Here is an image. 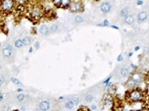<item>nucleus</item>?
I'll return each mask as SVG.
<instances>
[{
    "label": "nucleus",
    "mask_w": 149,
    "mask_h": 111,
    "mask_svg": "<svg viewBox=\"0 0 149 111\" xmlns=\"http://www.w3.org/2000/svg\"><path fill=\"white\" fill-rule=\"evenodd\" d=\"M111 80H112V75H109L108 77H107V78L105 79V80L102 81V84H104V85L108 84V83H110Z\"/></svg>",
    "instance_id": "nucleus-26"
},
{
    "label": "nucleus",
    "mask_w": 149,
    "mask_h": 111,
    "mask_svg": "<svg viewBox=\"0 0 149 111\" xmlns=\"http://www.w3.org/2000/svg\"><path fill=\"white\" fill-rule=\"evenodd\" d=\"M26 97H27V95L24 94V92H20V94H18L16 95V100L19 104H23L26 99Z\"/></svg>",
    "instance_id": "nucleus-15"
},
{
    "label": "nucleus",
    "mask_w": 149,
    "mask_h": 111,
    "mask_svg": "<svg viewBox=\"0 0 149 111\" xmlns=\"http://www.w3.org/2000/svg\"><path fill=\"white\" fill-rule=\"evenodd\" d=\"M33 47H34V49H36V50H38L40 48V43L38 41H36L34 43V46H33Z\"/></svg>",
    "instance_id": "nucleus-29"
},
{
    "label": "nucleus",
    "mask_w": 149,
    "mask_h": 111,
    "mask_svg": "<svg viewBox=\"0 0 149 111\" xmlns=\"http://www.w3.org/2000/svg\"><path fill=\"white\" fill-rule=\"evenodd\" d=\"M10 82L12 83V84L14 85H16L18 87H22V82L19 80L18 78H15V77H11L10 78Z\"/></svg>",
    "instance_id": "nucleus-20"
},
{
    "label": "nucleus",
    "mask_w": 149,
    "mask_h": 111,
    "mask_svg": "<svg viewBox=\"0 0 149 111\" xmlns=\"http://www.w3.org/2000/svg\"><path fill=\"white\" fill-rule=\"evenodd\" d=\"M148 18V13L146 10H141L139 11L137 16H136V21L139 23V24H143V23H144Z\"/></svg>",
    "instance_id": "nucleus-9"
},
{
    "label": "nucleus",
    "mask_w": 149,
    "mask_h": 111,
    "mask_svg": "<svg viewBox=\"0 0 149 111\" xmlns=\"http://www.w3.org/2000/svg\"><path fill=\"white\" fill-rule=\"evenodd\" d=\"M19 111H27V106L25 105L22 104V106H20V108H19Z\"/></svg>",
    "instance_id": "nucleus-33"
},
{
    "label": "nucleus",
    "mask_w": 149,
    "mask_h": 111,
    "mask_svg": "<svg viewBox=\"0 0 149 111\" xmlns=\"http://www.w3.org/2000/svg\"><path fill=\"white\" fill-rule=\"evenodd\" d=\"M83 22H84L83 16L80 15V14H77V15L74 16V23H76V24H81Z\"/></svg>",
    "instance_id": "nucleus-21"
},
{
    "label": "nucleus",
    "mask_w": 149,
    "mask_h": 111,
    "mask_svg": "<svg viewBox=\"0 0 149 111\" xmlns=\"http://www.w3.org/2000/svg\"><path fill=\"white\" fill-rule=\"evenodd\" d=\"M123 18H124V23H125V24L130 25V26H132L134 24V22H135V18H134L133 15H132V14H129V15L124 17Z\"/></svg>",
    "instance_id": "nucleus-13"
},
{
    "label": "nucleus",
    "mask_w": 149,
    "mask_h": 111,
    "mask_svg": "<svg viewBox=\"0 0 149 111\" xmlns=\"http://www.w3.org/2000/svg\"><path fill=\"white\" fill-rule=\"evenodd\" d=\"M37 108L40 111H49L51 108V104L49 100H42L37 105Z\"/></svg>",
    "instance_id": "nucleus-10"
},
{
    "label": "nucleus",
    "mask_w": 149,
    "mask_h": 111,
    "mask_svg": "<svg viewBox=\"0 0 149 111\" xmlns=\"http://www.w3.org/2000/svg\"><path fill=\"white\" fill-rule=\"evenodd\" d=\"M68 10L74 14H80L84 11L83 0H72L68 8Z\"/></svg>",
    "instance_id": "nucleus-3"
},
{
    "label": "nucleus",
    "mask_w": 149,
    "mask_h": 111,
    "mask_svg": "<svg viewBox=\"0 0 149 111\" xmlns=\"http://www.w3.org/2000/svg\"><path fill=\"white\" fill-rule=\"evenodd\" d=\"M1 53L3 58L6 59V60H12L14 58V48H13V45L10 44H6L1 50Z\"/></svg>",
    "instance_id": "nucleus-6"
},
{
    "label": "nucleus",
    "mask_w": 149,
    "mask_h": 111,
    "mask_svg": "<svg viewBox=\"0 0 149 111\" xmlns=\"http://www.w3.org/2000/svg\"><path fill=\"white\" fill-rule=\"evenodd\" d=\"M49 32L50 34H56L59 31V24L57 23H52L50 26H49Z\"/></svg>",
    "instance_id": "nucleus-19"
},
{
    "label": "nucleus",
    "mask_w": 149,
    "mask_h": 111,
    "mask_svg": "<svg viewBox=\"0 0 149 111\" xmlns=\"http://www.w3.org/2000/svg\"><path fill=\"white\" fill-rule=\"evenodd\" d=\"M0 31H1V30H0Z\"/></svg>",
    "instance_id": "nucleus-50"
},
{
    "label": "nucleus",
    "mask_w": 149,
    "mask_h": 111,
    "mask_svg": "<svg viewBox=\"0 0 149 111\" xmlns=\"http://www.w3.org/2000/svg\"><path fill=\"white\" fill-rule=\"evenodd\" d=\"M6 82V79L3 75H0V87L4 85V83Z\"/></svg>",
    "instance_id": "nucleus-30"
},
{
    "label": "nucleus",
    "mask_w": 149,
    "mask_h": 111,
    "mask_svg": "<svg viewBox=\"0 0 149 111\" xmlns=\"http://www.w3.org/2000/svg\"><path fill=\"white\" fill-rule=\"evenodd\" d=\"M139 111H148V108H147V106H143V108H142Z\"/></svg>",
    "instance_id": "nucleus-41"
},
{
    "label": "nucleus",
    "mask_w": 149,
    "mask_h": 111,
    "mask_svg": "<svg viewBox=\"0 0 149 111\" xmlns=\"http://www.w3.org/2000/svg\"><path fill=\"white\" fill-rule=\"evenodd\" d=\"M140 49H141V46H140V45H136L134 47V51H135V52H138Z\"/></svg>",
    "instance_id": "nucleus-39"
},
{
    "label": "nucleus",
    "mask_w": 149,
    "mask_h": 111,
    "mask_svg": "<svg viewBox=\"0 0 149 111\" xmlns=\"http://www.w3.org/2000/svg\"><path fill=\"white\" fill-rule=\"evenodd\" d=\"M35 111H40V110H39V109H38V108H36V109H35Z\"/></svg>",
    "instance_id": "nucleus-47"
},
{
    "label": "nucleus",
    "mask_w": 149,
    "mask_h": 111,
    "mask_svg": "<svg viewBox=\"0 0 149 111\" xmlns=\"http://www.w3.org/2000/svg\"><path fill=\"white\" fill-rule=\"evenodd\" d=\"M9 108H10V106H9V105H7V106H5V108H4V110H8L9 109Z\"/></svg>",
    "instance_id": "nucleus-42"
},
{
    "label": "nucleus",
    "mask_w": 149,
    "mask_h": 111,
    "mask_svg": "<svg viewBox=\"0 0 149 111\" xmlns=\"http://www.w3.org/2000/svg\"><path fill=\"white\" fill-rule=\"evenodd\" d=\"M132 55H133V52H129V53H128V57H129V58H132Z\"/></svg>",
    "instance_id": "nucleus-44"
},
{
    "label": "nucleus",
    "mask_w": 149,
    "mask_h": 111,
    "mask_svg": "<svg viewBox=\"0 0 149 111\" xmlns=\"http://www.w3.org/2000/svg\"><path fill=\"white\" fill-rule=\"evenodd\" d=\"M130 73V69L128 66H123L119 69V76L121 78H128Z\"/></svg>",
    "instance_id": "nucleus-12"
},
{
    "label": "nucleus",
    "mask_w": 149,
    "mask_h": 111,
    "mask_svg": "<svg viewBox=\"0 0 149 111\" xmlns=\"http://www.w3.org/2000/svg\"><path fill=\"white\" fill-rule=\"evenodd\" d=\"M94 100V95L92 94H87L85 96H84V101L86 102V103H91Z\"/></svg>",
    "instance_id": "nucleus-23"
},
{
    "label": "nucleus",
    "mask_w": 149,
    "mask_h": 111,
    "mask_svg": "<svg viewBox=\"0 0 149 111\" xmlns=\"http://www.w3.org/2000/svg\"><path fill=\"white\" fill-rule=\"evenodd\" d=\"M143 4H144V0H136V5L138 7L143 6Z\"/></svg>",
    "instance_id": "nucleus-32"
},
{
    "label": "nucleus",
    "mask_w": 149,
    "mask_h": 111,
    "mask_svg": "<svg viewBox=\"0 0 149 111\" xmlns=\"http://www.w3.org/2000/svg\"><path fill=\"white\" fill-rule=\"evenodd\" d=\"M15 111H19V110H15Z\"/></svg>",
    "instance_id": "nucleus-49"
},
{
    "label": "nucleus",
    "mask_w": 149,
    "mask_h": 111,
    "mask_svg": "<svg viewBox=\"0 0 149 111\" xmlns=\"http://www.w3.org/2000/svg\"><path fill=\"white\" fill-rule=\"evenodd\" d=\"M112 29H114V30H119V27L118 26H116V25H115V24H112V25H109Z\"/></svg>",
    "instance_id": "nucleus-37"
},
{
    "label": "nucleus",
    "mask_w": 149,
    "mask_h": 111,
    "mask_svg": "<svg viewBox=\"0 0 149 111\" xmlns=\"http://www.w3.org/2000/svg\"><path fill=\"white\" fill-rule=\"evenodd\" d=\"M101 22H102V27H107V26L110 25V22H109L108 20H107V18H104V20L102 21H101Z\"/></svg>",
    "instance_id": "nucleus-27"
},
{
    "label": "nucleus",
    "mask_w": 149,
    "mask_h": 111,
    "mask_svg": "<svg viewBox=\"0 0 149 111\" xmlns=\"http://www.w3.org/2000/svg\"><path fill=\"white\" fill-rule=\"evenodd\" d=\"M97 108H98V106L97 105H95V104H93V105H91V106H90V109L91 111H95V110H97Z\"/></svg>",
    "instance_id": "nucleus-31"
},
{
    "label": "nucleus",
    "mask_w": 149,
    "mask_h": 111,
    "mask_svg": "<svg viewBox=\"0 0 149 111\" xmlns=\"http://www.w3.org/2000/svg\"><path fill=\"white\" fill-rule=\"evenodd\" d=\"M63 108L66 109V110H72L74 108V103L72 102L71 98H68V99H66V100L64 101Z\"/></svg>",
    "instance_id": "nucleus-14"
},
{
    "label": "nucleus",
    "mask_w": 149,
    "mask_h": 111,
    "mask_svg": "<svg viewBox=\"0 0 149 111\" xmlns=\"http://www.w3.org/2000/svg\"><path fill=\"white\" fill-rule=\"evenodd\" d=\"M71 100H72V102L74 103V106H78L79 104H80V98H79L78 96H73V97H71Z\"/></svg>",
    "instance_id": "nucleus-24"
},
{
    "label": "nucleus",
    "mask_w": 149,
    "mask_h": 111,
    "mask_svg": "<svg viewBox=\"0 0 149 111\" xmlns=\"http://www.w3.org/2000/svg\"><path fill=\"white\" fill-rule=\"evenodd\" d=\"M118 111H132V109H130L129 106H122L118 109Z\"/></svg>",
    "instance_id": "nucleus-28"
},
{
    "label": "nucleus",
    "mask_w": 149,
    "mask_h": 111,
    "mask_svg": "<svg viewBox=\"0 0 149 111\" xmlns=\"http://www.w3.org/2000/svg\"><path fill=\"white\" fill-rule=\"evenodd\" d=\"M114 103H115V97L113 95H110V94H106L102 96V108H111L114 106Z\"/></svg>",
    "instance_id": "nucleus-7"
},
{
    "label": "nucleus",
    "mask_w": 149,
    "mask_h": 111,
    "mask_svg": "<svg viewBox=\"0 0 149 111\" xmlns=\"http://www.w3.org/2000/svg\"><path fill=\"white\" fill-rule=\"evenodd\" d=\"M112 8H113L112 3L108 1V0H104V1L100 4V10L102 14H104V15H107L108 13H110Z\"/></svg>",
    "instance_id": "nucleus-8"
},
{
    "label": "nucleus",
    "mask_w": 149,
    "mask_h": 111,
    "mask_svg": "<svg viewBox=\"0 0 149 111\" xmlns=\"http://www.w3.org/2000/svg\"><path fill=\"white\" fill-rule=\"evenodd\" d=\"M64 98H65L64 96H59V97H58V99H59L60 101H61V100H63Z\"/></svg>",
    "instance_id": "nucleus-45"
},
{
    "label": "nucleus",
    "mask_w": 149,
    "mask_h": 111,
    "mask_svg": "<svg viewBox=\"0 0 149 111\" xmlns=\"http://www.w3.org/2000/svg\"><path fill=\"white\" fill-rule=\"evenodd\" d=\"M130 69H137V67H136V65H134L133 63H130V67H129Z\"/></svg>",
    "instance_id": "nucleus-36"
},
{
    "label": "nucleus",
    "mask_w": 149,
    "mask_h": 111,
    "mask_svg": "<svg viewBox=\"0 0 149 111\" xmlns=\"http://www.w3.org/2000/svg\"><path fill=\"white\" fill-rule=\"evenodd\" d=\"M3 100H4V94L1 91H0V103H1Z\"/></svg>",
    "instance_id": "nucleus-38"
},
{
    "label": "nucleus",
    "mask_w": 149,
    "mask_h": 111,
    "mask_svg": "<svg viewBox=\"0 0 149 111\" xmlns=\"http://www.w3.org/2000/svg\"><path fill=\"white\" fill-rule=\"evenodd\" d=\"M13 45L14 47L17 48V49H21L23 47V44H22V38H18V39H15L13 41Z\"/></svg>",
    "instance_id": "nucleus-17"
},
{
    "label": "nucleus",
    "mask_w": 149,
    "mask_h": 111,
    "mask_svg": "<svg viewBox=\"0 0 149 111\" xmlns=\"http://www.w3.org/2000/svg\"><path fill=\"white\" fill-rule=\"evenodd\" d=\"M16 92H18V94H20V92H24V90H23L22 87H18L17 89H16Z\"/></svg>",
    "instance_id": "nucleus-35"
},
{
    "label": "nucleus",
    "mask_w": 149,
    "mask_h": 111,
    "mask_svg": "<svg viewBox=\"0 0 149 111\" xmlns=\"http://www.w3.org/2000/svg\"><path fill=\"white\" fill-rule=\"evenodd\" d=\"M123 56L122 55H119V56H118V58H116V61L118 62H122L123 61Z\"/></svg>",
    "instance_id": "nucleus-34"
},
{
    "label": "nucleus",
    "mask_w": 149,
    "mask_h": 111,
    "mask_svg": "<svg viewBox=\"0 0 149 111\" xmlns=\"http://www.w3.org/2000/svg\"><path fill=\"white\" fill-rule=\"evenodd\" d=\"M101 111H104V110H101Z\"/></svg>",
    "instance_id": "nucleus-48"
},
{
    "label": "nucleus",
    "mask_w": 149,
    "mask_h": 111,
    "mask_svg": "<svg viewBox=\"0 0 149 111\" xmlns=\"http://www.w3.org/2000/svg\"><path fill=\"white\" fill-rule=\"evenodd\" d=\"M51 1H52V4L54 7H56L57 8H60V5H61V2H62V0H51Z\"/></svg>",
    "instance_id": "nucleus-25"
},
{
    "label": "nucleus",
    "mask_w": 149,
    "mask_h": 111,
    "mask_svg": "<svg viewBox=\"0 0 149 111\" xmlns=\"http://www.w3.org/2000/svg\"><path fill=\"white\" fill-rule=\"evenodd\" d=\"M128 79L138 87L139 84L143 82L144 79H146V75H144L143 71H138V69H134V71H130Z\"/></svg>",
    "instance_id": "nucleus-2"
},
{
    "label": "nucleus",
    "mask_w": 149,
    "mask_h": 111,
    "mask_svg": "<svg viewBox=\"0 0 149 111\" xmlns=\"http://www.w3.org/2000/svg\"><path fill=\"white\" fill-rule=\"evenodd\" d=\"M71 2H72V0H62V2H61V5H60V8L68 9Z\"/></svg>",
    "instance_id": "nucleus-18"
},
{
    "label": "nucleus",
    "mask_w": 149,
    "mask_h": 111,
    "mask_svg": "<svg viewBox=\"0 0 149 111\" xmlns=\"http://www.w3.org/2000/svg\"><path fill=\"white\" fill-rule=\"evenodd\" d=\"M129 14H130V9H129V8H126V7L121 8V10L119 11V16L121 18H124L127 15H129Z\"/></svg>",
    "instance_id": "nucleus-22"
},
{
    "label": "nucleus",
    "mask_w": 149,
    "mask_h": 111,
    "mask_svg": "<svg viewBox=\"0 0 149 111\" xmlns=\"http://www.w3.org/2000/svg\"><path fill=\"white\" fill-rule=\"evenodd\" d=\"M146 96L147 95H146V92L139 87H135L126 92V101L130 105L141 103L146 99Z\"/></svg>",
    "instance_id": "nucleus-1"
},
{
    "label": "nucleus",
    "mask_w": 149,
    "mask_h": 111,
    "mask_svg": "<svg viewBox=\"0 0 149 111\" xmlns=\"http://www.w3.org/2000/svg\"><path fill=\"white\" fill-rule=\"evenodd\" d=\"M38 32H39V34L41 36H44V37H47V36H49L50 34V32H49V25H47V24H41L38 28Z\"/></svg>",
    "instance_id": "nucleus-11"
},
{
    "label": "nucleus",
    "mask_w": 149,
    "mask_h": 111,
    "mask_svg": "<svg viewBox=\"0 0 149 111\" xmlns=\"http://www.w3.org/2000/svg\"><path fill=\"white\" fill-rule=\"evenodd\" d=\"M33 52H34V47H33V46H30V48L28 49V53H29V54H32Z\"/></svg>",
    "instance_id": "nucleus-40"
},
{
    "label": "nucleus",
    "mask_w": 149,
    "mask_h": 111,
    "mask_svg": "<svg viewBox=\"0 0 149 111\" xmlns=\"http://www.w3.org/2000/svg\"><path fill=\"white\" fill-rule=\"evenodd\" d=\"M16 7V0H0V11L8 13Z\"/></svg>",
    "instance_id": "nucleus-4"
},
{
    "label": "nucleus",
    "mask_w": 149,
    "mask_h": 111,
    "mask_svg": "<svg viewBox=\"0 0 149 111\" xmlns=\"http://www.w3.org/2000/svg\"><path fill=\"white\" fill-rule=\"evenodd\" d=\"M77 111H91L90 109H87V108H80V109H78Z\"/></svg>",
    "instance_id": "nucleus-43"
},
{
    "label": "nucleus",
    "mask_w": 149,
    "mask_h": 111,
    "mask_svg": "<svg viewBox=\"0 0 149 111\" xmlns=\"http://www.w3.org/2000/svg\"><path fill=\"white\" fill-rule=\"evenodd\" d=\"M28 12H29V16L31 17V18L35 21H38L43 16V8L39 5H33L29 8Z\"/></svg>",
    "instance_id": "nucleus-5"
},
{
    "label": "nucleus",
    "mask_w": 149,
    "mask_h": 111,
    "mask_svg": "<svg viewBox=\"0 0 149 111\" xmlns=\"http://www.w3.org/2000/svg\"><path fill=\"white\" fill-rule=\"evenodd\" d=\"M22 40L23 46H29V45H31V44H32L33 38H32L31 36L26 35V36L23 37V38H22Z\"/></svg>",
    "instance_id": "nucleus-16"
},
{
    "label": "nucleus",
    "mask_w": 149,
    "mask_h": 111,
    "mask_svg": "<svg viewBox=\"0 0 149 111\" xmlns=\"http://www.w3.org/2000/svg\"><path fill=\"white\" fill-rule=\"evenodd\" d=\"M42 1H46V2H49V1H51V0H42Z\"/></svg>",
    "instance_id": "nucleus-46"
}]
</instances>
